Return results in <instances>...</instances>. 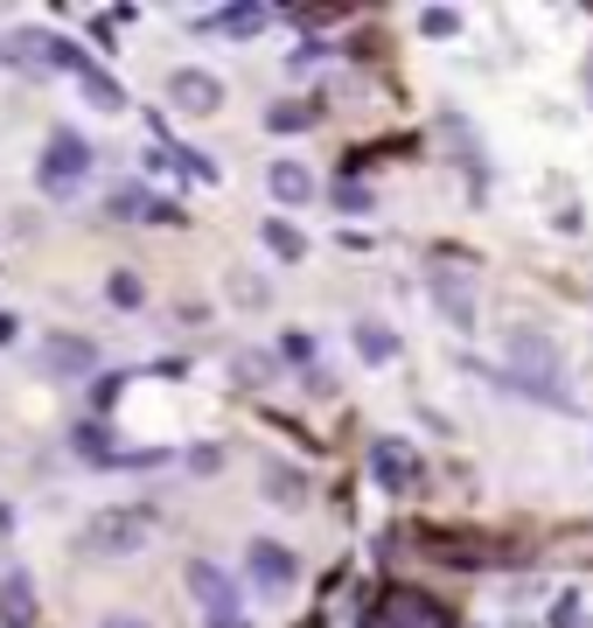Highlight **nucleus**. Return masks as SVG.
I'll return each mask as SVG.
<instances>
[{
	"instance_id": "18",
	"label": "nucleus",
	"mask_w": 593,
	"mask_h": 628,
	"mask_svg": "<svg viewBox=\"0 0 593 628\" xmlns=\"http://www.w3.org/2000/svg\"><path fill=\"white\" fill-rule=\"evenodd\" d=\"M265 496H273V503H300L308 489H300V475H294V468H265Z\"/></svg>"
},
{
	"instance_id": "23",
	"label": "nucleus",
	"mask_w": 593,
	"mask_h": 628,
	"mask_svg": "<svg viewBox=\"0 0 593 628\" xmlns=\"http://www.w3.org/2000/svg\"><path fill=\"white\" fill-rule=\"evenodd\" d=\"M419 28H426V35H454V28H461V22H454L447 8H426V14H419Z\"/></svg>"
},
{
	"instance_id": "25",
	"label": "nucleus",
	"mask_w": 593,
	"mask_h": 628,
	"mask_svg": "<svg viewBox=\"0 0 593 628\" xmlns=\"http://www.w3.org/2000/svg\"><path fill=\"white\" fill-rule=\"evenodd\" d=\"M105 628H155V621H140V615H112Z\"/></svg>"
},
{
	"instance_id": "27",
	"label": "nucleus",
	"mask_w": 593,
	"mask_h": 628,
	"mask_svg": "<svg viewBox=\"0 0 593 628\" xmlns=\"http://www.w3.org/2000/svg\"><path fill=\"white\" fill-rule=\"evenodd\" d=\"M209 628H244V615H238V621H209Z\"/></svg>"
},
{
	"instance_id": "26",
	"label": "nucleus",
	"mask_w": 593,
	"mask_h": 628,
	"mask_svg": "<svg viewBox=\"0 0 593 628\" xmlns=\"http://www.w3.org/2000/svg\"><path fill=\"white\" fill-rule=\"evenodd\" d=\"M0 342H14V315H0Z\"/></svg>"
},
{
	"instance_id": "11",
	"label": "nucleus",
	"mask_w": 593,
	"mask_h": 628,
	"mask_svg": "<svg viewBox=\"0 0 593 628\" xmlns=\"http://www.w3.org/2000/svg\"><path fill=\"white\" fill-rule=\"evenodd\" d=\"M433 300L447 308L454 329H468V321H475V287H468V279H454L447 265H433Z\"/></svg>"
},
{
	"instance_id": "5",
	"label": "nucleus",
	"mask_w": 593,
	"mask_h": 628,
	"mask_svg": "<svg viewBox=\"0 0 593 628\" xmlns=\"http://www.w3.org/2000/svg\"><path fill=\"white\" fill-rule=\"evenodd\" d=\"M189 594L203 601V615H209V621H238V594H231V580H224L209 559L189 566Z\"/></svg>"
},
{
	"instance_id": "24",
	"label": "nucleus",
	"mask_w": 593,
	"mask_h": 628,
	"mask_svg": "<svg viewBox=\"0 0 593 628\" xmlns=\"http://www.w3.org/2000/svg\"><path fill=\"white\" fill-rule=\"evenodd\" d=\"M189 468H196V475H217L224 454H217V447H196V454H189Z\"/></svg>"
},
{
	"instance_id": "6",
	"label": "nucleus",
	"mask_w": 593,
	"mask_h": 628,
	"mask_svg": "<svg viewBox=\"0 0 593 628\" xmlns=\"http://www.w3.org/2000/svg\"><path fill=\"white\" fill-rule=\"evenodd\" d=\"M370 475H377V489H412L419 482V454L406 441H377L370 447Z\"/></svg>"
},
{
	"instance_id": "16",
	"label": "nucleus",
	"mask_w": 593,
	"mask_h": 628,
	"mask_svg": "<svg viewBox=\"0 0 593 628\" xmlns=\"http://www.w3.org/2000/svg\"><path fill=\"white\" fill-rule=\"evenodd\" d=\"M259 238H265V252H280V259H300V252H308V238H300L286 217H265V224H259Z\"/></svg>"
},
{
	"instance_id": "10",
	"label": "nucleus",
	"mask_w": 593,
	"mask_h": 628,
	"mask_svg": "<svg viewBox=\"0 0 593 628\" xmlns=\"http://www.w3.org/2000/svg\"><path fill=\"white\" fill-rule=\"evenodd\" d=\"M175 112H217V99H224V84L209 78V70H175Z\"/></svg>"
},
{
	"instance_id": "8",
	"label": "nucleus",
	"mask_w": 593,
	"mask_h": 628,
	"mask_svg": "<svg viewBox=\"0 0 593 628\" xmlns=\"http://www.w3.org/2000/svg\"><path fill=\"white\" fill-rule=\"evenodd\" d=\"M252 580L265 586V594H286V586H294V551H280L273 538H259L252 545Z\"/></svg>"
},
{
	"instance_id": "9",
	"label": "nucleus",
	"mask_w": 593,
	"mask_h": 628,
	"mask_svg": "<svg viewBox=\"0 0 593 628\" xmlns=\"http://www.w3.org/2000/svg\"><path fill=\"white\" fill-rule=\"evenodd\" d=\"M35 607H43V601H35V580L28 573L0 580V621H8V628H35Z\"/></svg>"
},
{
	"instance_id": "21",
	"label": "nucleus",
	"mask_w": 593,
	"mask_h": 628,
	"mask_svg": "<svg viewBox=\"0 0 593 628\" xmlns=\"http://www.w3.org/2000/svg\"><path fill=\"white\" fill-rule=\"evenodd\" d=\"M105 294L119 300V308H140V300H147V287H140L133 273H112V287H105Z\"/></svg>"
},
{
	"instance_id": "7",
	"label": "nucleus",
	"mask_w": 593,
	"mask_h": 628,
	"mask_svg": "<svg viewBox=\"0 0 593 628\" xmlns=\"http://www.w3.org/2000/svg\"><path fill=\"white\" fill-rule=\"evenodd\" d=\"M43 364H49L56 377H84L91 364H99V350H91L84 335H49V342H43Z\"/></svg>"
},
{
	"instance_id": "4",
	"label": "nucleus",
	"mask_w": 593,
	"mask_h": 628,
	"mask_svg": "<svg viewBox=\"0 0 593 628\" xmlns=\"http://www.w3.org/2000/svg\"><path fill=\"white\" fill-rule=\"evenodd\" d=\"M91 175V147L78 140V133H56V140L43 147V161H35V182L49 189V196H70Z\"/></svg>"
},
{
	"instance_id": "20",
	"label": "nucleus",
	"mask_w": 593,
	"mask_h": 628,
	"mask_svg": "<svg viewBox=\"0 0 593 628\" xmlns=\"http://www.w3.org/2000/svg\"><path fill=\"white\" fill-rule=\"evenodd\" d=\"M265 377H273V356H265V350H244V356H238V385H265Z\"/></svg>"
},
{
	"instance_id": "19",
	"label": "nucleus",
	"mask_w": 593,
	"mask_h": 628,
	"mask_svg": "<svg viewBox=\"0 0 593 628\" xmlns=\"http://www.w3.org/2000/svg\"><path fill=\"white\" fill-rule=\"evenodd\" d=\"M78 454H91V461H105V454H112V433L99 426V419H84V426H78Z\"/></svg>"
},
{
	"instance_id": "17",
	"label": "nucleus",
	"mask_w": 593,
	"mask_h": 628,
	"mask_svg": "<svg viewBox=\"0 0 593 628\" xmlns=\"http://www.w3.org/2000/svg\"><path fill=\"white\" fill-rule=\"evenodd\" d=\"M315 112H321V105H300V99H280L273 112H265V126H273V133H294V126H308Z\"/></svg>"
},
{
	"instance_id": "15",
	"label": "nucleus",
	"mask_w": 593,
	"mask_h": 628,
	"mask_svg": "<svg viewBox=\"0 0 593 628\" xmlns=\"http://www.w3.org/2000/svg\"><path fill=\"white\" fill-rule=\"evenodd\" d=\"M356 350L370 356V364H391V356H398V335L385 329V321H356Z\"/></svg>"
},
{
	"instance_id": "13",
	"label": "nucleus",
	"mask_w": 593,
	"mask_h": 628,
	"mask_svg": "<svg viewBox=\"0 0 593 628\" xmlns=\"http://www.w3.org/2000/svg\"><path fill=\"white\" fill-rule=\"evenodd\" d=\"M203 28L209 35H252V28H265V8H217V14H203Z\"/></svg>"
},
{
	"instance_id": "14",
	"label": "nucleus",
	"mask_w": 593,
	"mask_h": 628,
	"mask_svg": "<svg viewBox=\"0 0 593 628\" xmlns=\"http://www.w3.org/2000/svg\"><path fill=\"white\" fill-rule=\"evenodd\" d=\"M70 70H78V84H84V99H91V105H99V112H119V105H126V99H119V84H112V78H105V70H91V64H84V56H78V64H70Z\"/></svg>"
},
{
	"instance_id": "1",
	"label": "nucleus",
	"mask_w": 593,
	"mask_h": 628,
	"mask_svg": "<svg viewBox=\"0 0 593 628\" xmlns=\"http://www.w3.org/2000/svg\"><path fill=\"white\" fill-rule=\"evenodd\" d=\"M510 364H524V370L510 377L516 391L551 398V406H559V385H551V370H559V350H551V335H545V329H510Z\"/></svg>"
},
{
	"instance_id": "3",
	"label": "nucleus",
	"mask_w": 593,
	"mask_h": 628,
	"mask_svg": "<svg viewBox=\"0 0 593 628\" xmlns=\"http://www.w3.org/2000/svg\"><path fill=\"white\" fill-rule=\"evenodd\" d=\"M363 628H454V621H447V607H440V601L412 594V586H391V594H377V601H370Z\"/></svg>"
},
{
	"instance_id": "2",
	"label": "nucleus",
	"mask_w": 593,
	"mask_h": 628,
	"mask_svg": "<svg viewBox=\"0 0 593 628\" xmlns=\"http://www.w3.org/2000/svg\"><path fill=\"white\" fill-rule=\"evenodd\" d=\"M147 538H155V510H99V517L84 524V545L105 551V559H119V551H140Z\"/></svg>"
},
{
	"instance_id": "12",
	"label": "nucleus",
	"mask_w": 593,
	"mask_h": 628,
	"mask_svg": "<svg viewBox=\"0 0 593 628\" xmlns=\"http://www.w3.org/2000/svg\"><path fill=\"white\" fill-rule=\"evenodd\" d=\"M265 182H273L280 203H308V196H315V175H308L300 161H273V175H265Z\"/></svg>"
},
{
	"instance_id": "22",
	"label": "nucleus",
	"mask_w": 593,
	"mask_h": 628,
	"mask_svg": "<svg viewBox=\"0 0 593 628\" xmlns=\"http://www.w3.org/2000/svg\"><path fill=\"white\" fill-rule=\"evenodd\" d=\"M335 209H350V217H363V209H370V189H363V182H342V189H335Z\"/></svg>"
}]
</instances>
